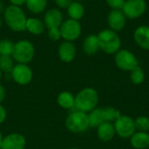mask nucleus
Masks as SVG:
<instances>
[{
	"mask_svg": "<svg viewBox=\"0 0 149 149\" xmlns=\"http://www.w3.org/2000/svg\"><path fill=\"white\" fill-rule=\"evenodd\" d=\"M14 59L11 56L0 55V71L5 73H10L14 67Z\"/></svg>",
	"mask_w": 149,
	"mask_h": 149,
	"instance_id": "24",
	"label": "nucleus"
},
{
	"mask_svg": "<svg viewBox=\"0 0 149 149\" xmlns=\"http://www.w3.org/2000/svg\"><path fill=\"white\" fill-rule=\"evenodd\" d=\"M3 18L9 28L14 31H23L26 30L27 17L19 6L9 5L3 12Z\"/></svg>",
	"mask_w": 149,
	"mask_h": 149,
	"instance_id": "1",
	"label": "nucleus"
},
{
	"mask_svg": "<svg viewBox=\"0 0 149 149\" xmlns=\"http://www.w3.org/2000/svg\"><path fill=\"white\" fill-rule=\"evenodd\" d=\"M107 3L113 10H122L126 1L125 0H107Z\"/></svg>",
	"mask_w": 149,
	"mask_h": 149,
	"instance_id": "30",
	"label": "nucleus"
},
{
	"mask_svg": "<svg viewBox=\"0 0 149 149\" xmlns=\"http://www.w3.org/2000/svg\"><path fill=\"white\" fill-rule=\"evenodd\" d=\"M45 24L42 20L38 18H35V17L27 18L26 30L30 33L38 36L45 31Z\"/></svg>",
	"mask_w": 149,
	"mask_h": 149,
	"instance_id": "19",
	"label": "nucleus"
},
{
	"mask_svg": "<svg viewBox=\"0 0 149 149\" xmlns=\"http://www.w3.org/2000/svg\"><path fill=\"white\" fill-rule=\"evenodd\" d=\"M26 140L19 133H12L3 137L0 149H24Z\"/></svg>",
	"mask_w": 149,
	"mask_h": 149,
	"instance_id": "11",
	"label": "nucleus"
},
{
	"mask_svg": "<svg viewBox=\"0 0 149 149\" xmlns=\"http://www.w3.org/2000/svg\"><path fill=\"white\" fill-rule=\"evenodd\" d=\"M67 13L70 18L79 21L80 18L83 17L85 14V8L82 3L79 2H73L67 8Z\"/></svg>",
	"mask_w": 149,
	"mask_h": 149,
	"instance_id": "22",
	"label": "nucleus"
},
{
	"mask_svg": "<svg viewBox=\"0 0 149 149\" xmlns=\"http://www.w3.org/2000/svg\"><path fill=\"white\" fill-rule=\"evenodd\" d=\"M147 10L145 0H127L126 1L122 12L128 18H137L142 16Z\"/></svg>",
	"mask_w": 149,
	"mask_h": 149,
	"instance_id": "10",
	"label": "nucleus"
},
{
	"mask_svg": "<svg viewBox=\"0 0 149 149\" xmlns=\"http://www.w3.org/2000/svg\"><path fill=\"white\" fill-rule=\"evenodd\" d=\"M135 127L139 132H147L149 131V119L145 116L138 117L134 120Z\"/></svg>",
	"mask_w": 149,
	"mask_h": 149,
	"instance_id": "28",
	"label": "nucleus"
},
{
	"mask_svg": "<svg viewBox=\"0 0 149 149\" xmlns=\"http://www.w3.org/2000/svg\"><path fill=\"white\" fill-rule=\"evenodd\" d=\"M5 96H6V92H5V89L4 87L2 86V84L0 83V104L5 99Z\"/></svg>",
	"mask_w": 149,
	"mask_h": 149,
	"instance_id": "33",
	"label": "nucleus"
},
{
	"mask_svg": "<svg viewBox=\"0 0 149 149\" xmlns=\"http://www.w3.org/2000/svg\"><path fill=\"white\" fill-rule=\"evenodd\" d=\"M134 38L140 47L149 50V26L142 25L138 27L134 31Z\"/></svg>",
	"mask_w": 149,
	"mask_h": 149,
	"instance_id": "15",
	"label": "nucleus"
},
{
	"mask_svg": "<svg viewBox=\"0 0 149 149\" xmlns=\"http://www.w3.org/2000/svg\"><path fill=\"white\" fill-rule=\"evenodd\" d=\"M61 38L65 41H74L81 34V24L78 20L69 18L64 21L59 27Z\"/></svg>",
	"mask_w": 149,
	"mask_h": 149,
	"instance_id": "6",
	"label": "nucleus"
},
{
	"mask_svg": "<svg viewBox=\"0 0 149 149\" xmlns=\"http://www.w3.org/2000/svg\"><path fill=\"white\" fill-rule=\"evenodd\" d=\"M97 134L102 141H109L115 135L114 125L111 122H104L97 127Z\"/></svg>",
	"mask_w": 149,
	"mask_h": 149,
	"instance_id": "16",
	"label": "nucleus"
},
{
	"mask_svg": "<svg viewBox=\"0 0 149 149\" xmlns=\"http://www.w3.org/2000/svg\"><path fill=\"white\" fill-rule=\"evenodd\" d=\"M98 101L99 95L97 91L92 87H86L75 96V107L78 111L90 113L96 108Z\"/></svg>",
	"mask_w": 149,
	"mask_h": 149,
	"instance_id": "2",
	"label": "nucleus"
},
{
	"mask_svg": "<svg viewBox=\"0 0 149 149\" xmlns=\"http://www.w3.org/2000/svg\"><path fill=\"white\" fill-rule=\"evenodd\" d=\"M65 127L72 133L85 132L89 127L88 114L84 112L75 111L68 115L65 120Z\"/></svg>",
	"mask_w": 149,
	"mask_h": 149,
	"instance_id": "5",
	"label": "nucleus"
},
{
	"mask_svg": "<svg viewBox=\"0 0 149 149\" xmlns=\"http://www.w3.org/2000/svg\"><path fill=\"white\" fill-rule=\"evenodd\" d=\"M58 106L64 109H72L75 107V97L70 92H61L57 98Z\"/></svg>",
	"mask_w": 149,
	"mask_h": 149,
	"instance_id": "20",
	"label": "nucleus"
},
{
	"mask_svg": "<svg viewBox=\"0 0 149 149\" xmlns=\"http://www.w3.org/2000/svg\"><path fill=\"white\" fill-rule=\"evenodd\" d=\"M1 26H2V19L0 17V28H1Z\"/></svg>",
	"mask_w": 149,
	"mask_h": 149,
	"instance_id": "37",
	"label": "nucleus"
},
{
	"mask_svg": "<svg viewBox=\"0 0 149 149\" xmlns=\"http://www.w3.org/2000/svg\"><path fill=\"white\" fill-rule=\"evenodd\" d=\"M10 3L12 5H16V6H20L24 3H26V0H10Z\"/></svg>",
	"mask_w": 149,
	"mask_h": 149,
	"instance_id": "34",
	"label": "nucleus"
},
{
	"mask_svg": "<svg viewBox=\"0 0 149 149\" xmlns=\"http://www.w3.org/2000/svg\"><path fill=\"white\" fill-rule=\"evenodd\" d=\"M7 117V112L5 110V108L0 104V125L3 124Z\"/></svg>",
	"mask_w": 149,
	"mask_h": 149,
	"instance_id": "32",
	"label": "nucleus"
},
{
	"mask_svg": "<svg viewBox=\"0 0 149 149\" xmlns=\"http://www.w3.org/2000/svg\"><path fill=\"white\" fill-rule=\"evenodd\" d=\"M76 56V47L72 42L64 41L58 47V57L65 63L72 62Z\"/></svg>",
	"mask_w": 149,
	"mask_h": 149,
	"instance_id": "14",
	"label": "nucleus"
},
{
	"mask_svg": "<svg viewBox=\"0 0 149 149\" xmlns=\"http://www.w3.org/2000/svg\"><path fill=\"white\" fill-rule=\"evenodd\" d=\"M104 110V115H105V120L106 122H112V121H115L119 117H120V113L114 109L112 107H107L103 108Z\"/></svg>",
	"mask_w": 149,
	"mask_h": 149,
	"instance_id": "27",
	"label": "nucleus"
},
{
	"mask_svg": "<svg viewBox=\"0 0 149 149\" xmlns=\"http://www.w3.org/2000/svg\"><path fill=\"white\" fill-rule=\"evenodd\" d=\"M14 49V44L10 39L0 40V55L11 56Z\"/></svg>",
	"mask_w": 149,
	"mask_h": 149,
	"instance_id": "25",
	"label": "nucleus"
},
{
	"mask_svg": "<svg viewBox=\"0 0 149 149\" xmlns=\"http://www.w3.org/2000/svg\"><path fill=\"white\" fill-rule=\"evenodd\" d=\"M4 10H5L4 4H3V3L0 0V14H1V13H3V12H4Z\"/></svg>",
	"mask_w": 149,
	"mask_h": 149,
	"instance_id": "35",
	"label": "nucleus"
},
{
	"mask_svg": "<svg viewBox=\"0 0 149 149\" xmlns=\"http://www.w3.org/2000/svg\"><path fill=\"white\" fill-rule=\"evenodd\" d=\"M88 119L90 127H98L100 124L106 122L103 108H94L88 114Z\"/></svg>",
	"mask_w": 149,
	"mask_h": 149,
	"instance_id": "21",
	"label": "nucleus"
},
{
	"mask_svg": "<svg viewBox=\"0 0 149 149\" xmlns=\"http://www.w3.org/2000/svg\"><path fill=\"white\" fill-rule=\"evenodd\" d=\"M107 23L112 31H121L126 25V16L120 10H113L108 15Z\"/></svg>",
	"mask_w": 149,
	"mask_h": 149,
	"instance_id": "13",
	"label": "nucleus"
},
{
	"mask_svg": "<svg viewBox=\"0 0 149 149\" xmlns=\"http://www.w3.org/2000/svg\"><path fill=\"white\" fill-rule=\"evenodd\" d=\"M100 48L107 54H113L120 51L121 41L118 34L112 30L101 31L99 35Z\"/></svg>",
	"mask_w": 149,
	"mask_h": 149,
	"instance_id": "3",
	"label": "nucleus"
},
{
	"mask_svg": "<svg viewBox=\"0 0 149 149\" xmlns=\"http://www.w3.org/2000/svg\"><path fill=\"white\" fill-rule=\"evenodd\" d=\"M11 79L20 86H26L32 80L33 73L31 67L26 64H17L14 65L11 72Z\"/></svg>",
	"mask_w": 149,
	"mask_h": 149,
	"instance_id": "8",
	"label": "nucleus"
},
{
	"mask_svg": "<svg viewBox=\"0 0 149 149\" xmlns=\"http://www.w3.org/2000/svg\"><path fill=\"white\" fill-rule=\"evenodd\" d=\"M114 128L116 134L121 138H131L135 133L136 127L134 120L127 115H121L119 117L114 123Z\"/></svg>",
	"mask_w": 149,
	"mask_h": 149,
	"instance_id": "7",
	"label": "nucleus"
},
{
	"mask_svg": "<svg viewBox=\"0 0 149 149\" xmlns=\"http://www.w3.org/2000/svg\"><path fill=\"white\" fill-rule=\"evenodd\" d=\"M54 1H56V0H54Z\"/></svg>",
	"mask_w": 149,
	"mask_h": 149,
	"instance_id": "40",
	"label": "nucleus"
},
{
	"mask_svg": "<svg viewBox=\"0 0 149 149\" xmlns=\"http://www.w3.org/2000/svg\"><path fill=\"white\" fill-rule=\"evenodd\" d=\"M3 140V134H2V132L0 131V148H1V145H2Z\"/></svg>",
	"mask_w": 149,
	"mask_h": 149,
	"instance_id": "36",
	"label": "nucleus"
},
{
	"mask_svg": "<svg viewBox=\"0 0 149 149\" xmlns=\"http://www.w3.org/2000/svg\"><path fill=\"white\" fill-rule=\"evenodd\" d=\"M1 77H2V72L0 71V79H1Z\"/></svg>",
	"mask_w": 149,
	"mask_h": 149,
	"instance_id": "38",
	"label": "nucleus"
},
{
	"mask_svg": "<svg viewBox=\"0 0 149 149\" xmlns=\"http://www.w3.org/2000/svg\"><path fill=\"white\" fill-rule=\"evenodd\" d=\"M68 149H79V148H68Z\"/></svg>",
	"mask_w": 149,
	"mask_h": 149,
	"instance_id": "39",
	"label": "nucleus"
},
{
	"mask_svg": "<svg viewBox=\"0 0 149 149\" xmlns=\"http://www.w3.org/2000/svg\"><path fill=\"white\" fill-rule=\"evenodd\" d=\"M116 65L123 71H132L138 66L135 56L127 50H120L115 55Z\"/></svg>",
	"mask_w": 149,
	"mask_h": 149,
	"instance_id": "9",
	"label": "nucleus"
},
{
	"mask_svg": "<svg viewBox=\"0 0 149 149\" xmlns=\"http://www.w3.org/2000/svg\"><path fill=\"white\" fill-rule=\"evenodd\" d=\"M131 80L134 85H140L144 81L145 79V74L143 70L141 69V67H140L139 65L136 66L134 70L131 71Z\"/></svg>",
	"mask_w": 149,
	"mask_h": 149,
	"instance_id": "26",
	"label": "nucleus"
},
{
	"mask_svg": "<svg viewBox=\"0 0 149 149\" xmlns=\"http://www.w3.org/2000/svg\"><path fill=\"white\" fill-rule=\"evenodd\" d=\"M63 22L62 12L56 8H52L47 10L44 17V23L47 29L59 28Z\"/></svg>",
	"mask_w": 149,
	"mask_h": 149,
	"instance_id": "12",
	"label": "nucleus"
},
{
	"mask_svg": "<svg viewBox=\"0 0 149 149\" xmlns=\"http://www.w3.org/2000/svg\"><path fill=\"white\" fill-rule=\"evenodd\" d=\"M26 7L27 9L34 13L39 14L45 10L47 5V0H26Z\"/></svg>",
	"mask_w": 149,
	"mask_h": 149,
	"instance_id": "23",
	"label": "nucleus"
},
{
	"mask_svg": "<svg viewBox=\"0 0 149 149\" xmlns=\"http://www.w3.org/2000/svg\"><path fill=\"white\" fill-rule=\"evenodd\" d=\"M55 2L59 8L67 9L74 2V0H56Z\"/></svg>",
	"mask_w": 149,
	"mask_h": 149,
	"instance_id": "31",
	"label": "nucleus"
},
{
	"mask_svg": "<svg viewBox=\"0 0 149 149\" xmlns=\"http://www.w3.org/2000/svg\"><path fill=\"white\" fill-rule=\"evenodd\" d=\"M100 43L98 36L91 34L87 36L83 43V50L87 55H94L100 50Z\"/></svg>",
	"mask_w": 149,
	"mask_h": 149,
	"instance_id": "17",
	"label": "nucleus"
},
{
	"mask_svg": "<svg viewBox=\"0 0 149 149\" xmlns=\"http://www.w3.org/2000/svg\"><path fill=\"white\" fill-rule=\"evenodd\" d=\"M35 55V48L32 43L23 39L14 44V49L11 57L17 64L30 63Z\"/></svg>",
	"mask_w": 149,
	"mask_h": 149,
	"instance_id": "4",
	"label": "nucleus"
},
{
	"mask_svg": "<svg viewBox=\"0 0 149 149\" xmlns=\"http://www.w3.org/2000/svg\"><path fill=\"white\" fill-rule=\"evenodd\" d=\"M48 38L52 41H58L61 38V34H60V30L59 28H53V29H48L47 32Z\"/></svg>",
	"mask_w": 149,
	"mask_h": 149,
	"instance_id": "29",
	"label": "nucleus"
},
{
	"mask_svg": "<svg viewBox=\"0 0 149 149\" xmlns=\"http://www.w3.org/2000/svg\"><path fill=\"white\" fill-rule=\"evenodd\" d=\"M131 145L136 149H144L149 147V134L147 132L134 133L131 136Z\"/></svg>",
	"mask_w": 149,
	"mask_h": 149,
	"instance_id": "18",
	"label": "nucleus"
}]
</instances>
